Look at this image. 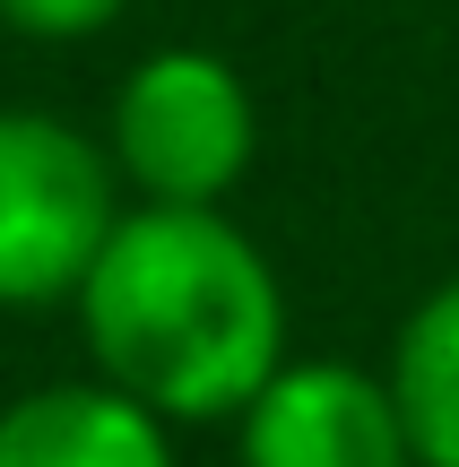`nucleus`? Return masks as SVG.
Here are the masks:
<instances>
[{"mask_svg": "<svg viewBox=\"0 0 459 467\" xmlns=\"http://www.w3.org/2000/svg\"><path fill=\"white\" fill-rule=\"evenodd\" d=\"M381 381H391V399H399L416 467H459V277L416 295V312L399 320V337H391Z\"/></svg>", "mask_w": 459, "mask_h": 467, "instance_id": "6", "label": "nucleus"}, {"mask_svg": "<svg viewBox=\"0 0 459 467\" xmlns=\"http://www.w3.org/2000/svg\"><path fill=\"white\" fill-rule=\"evenodd\" d=\"M104 156H113L121 191H139V208H225V191L260 156L252 78L208 44L148 52L113 87Z\"/></svg>", "mask_w": 459, "mask_h": 467, "instance_id": "2", "label": "nucleus"}, {"mask_svg": "<svg viewBox=\"0 0 459 467\" xmlns=\"http://www.w3.org/2000/svg\"><path fill=\"white\" fill-rule=\"evenodd\" d=\"M121 217L130 208L104 139L61 113H0V312L78 303Z\"/></svg>", "mask_w": 459, "mask_h": 467, "instance_id": "3", "label": "nucleus"}, {"mask_svg": "<svg viewBox=\"0 0 459 467\" xmlns=\"http://www.w3.org/2000/svg\"><path fill=\"white\" fill-rule=\"evenodd\" d=\"M130 0H0V26L26 35V44H87L104 35Z\"/></svg>", "mask_w": 459, "mask_h": 467, "instance_id": "7", "label": "nucleus"}, {"mask_svg": "<svg viewBox=\"0 0 459 467\" xmlns=\"http://www.w3.org/2000/svg\"><path fill=\"white\" fill-rule=\"evenodd\" d=\"M0 467H173V424L113 381H52L0 407Z\"/></svg>", "mask_w": 459, "mask_h": 467, "instance_id": "5", "label": "nucleus"}, {"mask_svg": "<svg viewBox=\"0 0 459 467\" xmlns=\"http://www.w3.org/2000/svg\"><path fill=\"white\" fill-rule=\"evenodd\" d=\"M235 451L243 467H416L391 381L347 355H287L235 416Z\"/></svg>", "mask_w": 459, "mask_h": 467, "instance_id": "4", "label": "nucleus"}, {"mask_svg": "<svg viewBox=\"0 0 459 467\" xmlns=\"http://www.w3.org/2000/svg\"><path fill=\"white\" fill-rule=\"evenodd\" d=\"M96 381L165 424H235L287 364V285L225 208H130L78 285Z\"/></svg>", "mask_w": 459, "mask_h": 467, "instance_id": "1", "label": "nucleus"}]
</instances>
